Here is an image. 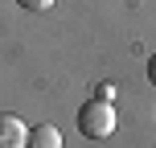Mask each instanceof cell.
<instances>
[{"mask_svg": "<svg viewBox=\"0 0 156 148\" xmlns=\"http://www.w3.org/2000/svg\"><path fill=\"white\" fill-rule=\"evenodd\" d=\"M115 128H119V119H115V103L86 99L82 107H78V132H82L86 140H107Z\"/></svg>", "mask_w": 156, "mask_h": 148, "instance_id": "6da1fadb", "label": "cell"}, {"mask_svg": "<svg viewBox=\"0 0 156 148\" xmlns=\"http://www.w3.org/2000/svg\"><path fill=\"white\" fill-rule=\"evenodd\" d=\"M0 148H29V124L12 111H0Z\"/></svg>", "mask_w": 156, "mask_h": 148, "instance_id": "7a4b0ae2", "label": "cell"}, {"mask_svg": "<svg viewBox=\"0 0 156 148\" xmlns=\"http://www.w3.org/2000/svg\"><path fill=\"white\" fill-rule=\"evenodd\" d=\"M29 148H62V132H58L54 124L29 128Z\"/></svg>", "mask_w": 156, "mask_h": 148, "instance_id": "3957f363", "label": "cell"}, {"mask_svg": "<svg viewBox=\"0 0 156 148\" xmlns=\"http://www.w3.org/2000/svg\"><path fill=\"white\" fill-rule=\"evenodd\" d=\"M115 95H119V86H115V82H103V86H94V99H103V103H115Z\"/></svg>", "mask_w": 156, "mask_h": 148, "instance_id": "277c9868", "label": "cell"}, {"mask_svg": "<svg viewBox=\"0 0 156 148\" xmlns=\"http://www.w3.org/2000/svg\"><path fill=\"white\" fill-rule=\"evenodd\" d=\"M16 4L25 13H45V8H54V0H16Z\"/></svg>", "mask_w": 156, "mask_h": 148, "instance_id": "5b68a950", "label": "cell"}, {"mask_svg": "<svg viewBox=\"0 0 156 148\" xmlns=\"http://www.w3.org/2000/svg\"><path fill=\"white\" fill-rule=\"evenodd\" d=\"M148 82H152V86H156V54H152V58H148Z\"/></svg>", "mask_w": 156, "mask_h": 148, "instance_id": "8992f818", "label": "cell"}]
</instances>
